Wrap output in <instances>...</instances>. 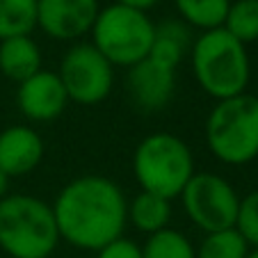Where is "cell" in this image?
I'll return each mask as SVG.
<instances>
[{"instance_id": "cell-2", "label": "cell", "mask_w": 258, "mask_h": 258, "mask_svg": "<svg viewBox=\"0 0 258 258\" xmlns=\"http://www.w3.org/2000/svg\"><path fill=\"white\" fill-rule=\"evenodd\" d=\"M190 67L197 85L215 101L244 94L251 80L247 46L224 28L197 34L190 48Z\"/></svg>"}, {"instance_id": "cell-19", "label": "cell", "mask_w": 258, "mask_h": 258, "mask_svg": "<svg viewBox=\"0 0 258 258\" xmlns=\"http://www.w3.org/2000/svg\"><path fill=\"white\" fill-rule=\"evenodd\" d=\"M249 244L242 238L235 226L213 233H204L199 247H197V258H247Z\"/></svg>"}, {"instance_id": "cell-21", "label": "cell", "mask_w": 258, "mask_h": 258, "mask_svg": "<svg viewBox=\"0 0 258 258\" xmlns=\"http://www.w3.org/2000/svg\"><path fill=\"white\" fill-rule=\"evenodd\" d=\"M235 229L242 233L247 244L251 249H258V190L249 192L240 199V210H238V222Z\"/></svg>"}, {"instance_id": "cell-10", "label": "cell", "mask_w": 258, "mask_h": 258, "mask_svg": "<svg viewBox=\"0 0 258 258\" xmlns=\"http://www.w3.org/2000/svg\"><path fill=\"white\" fill-rule=\"evenodd\" d=\"M69 105V96L57 71L41 69L16 87V107L28 121L48 123L62 117Z\"/></svg>"}, {"instance_id": "cell-18", "label": "cell", "mask_w": 258, "mask_h": 258, "mask_svg": "<svg viewBox=\"0 0 258 258\" xmlns=\"http://www.w3.org/2000/svg\"><path fill=\"white\" fill-rule=\"evenodd\" d=\"M222 28L238 39L240 44L249 46L258 41V0H231L229 12Z\"/></svg>"}, {"instance_id": "cell-14", "label": "cell", "mask_w": 258, "mask_h": 258, "mask_svg": "<svg viewBox=\"0 0 258 258\" xmlns=\"http://www.w3.org/2000/svg\"><path fill=\"white\" fill-rule=\"evenodd\" d=\"M192 41H195V32L190 25H185L180 19L162 21L156 25V37H153L149 57L178 71L185 55H190Z\"/></svg>"}, {"instance_id": "cell-1", "label": "cell", "mask_w": 258, "mask_h": 258, "mask_svg": "<svg viewBox=\"0 0 258 258\" xmlns=\"http://www.w3.org/2000/svg\"><path fill=\"white\" fill-rule=\"evenodd\" d=\"M59 240L83 251H98L121 238L128 226V199L117 180L85 174L69 180L53 204Z\"/></svg>"}, {"instance_id": "cell-24", "label": "cell", "mask_w": 258, "mask_h": 258, "mask_svg": "<svg viewBox=\"0 0 258 258\" xmlns=\"http://www.w3.org/2000/svg\"><path fill=\"white\" fill-rule=\"evenodd\" d=\"M10 180H12L10 176H7L5 171L0 169V201H3L7 195H10Z\"/></svg>"}, {"instance_id": "cell-9", "label": "cell", "mask_w": 258, "mask_h": 258, "mask_svg": "<svg viewBox=\"0 0 258 258\" xmlns=\"http://www.w3.org/2000/svg\"><path fill=\"white\" fill-rule=\"evenodd\" d=\"M98 0H37V28L55 41H78L92 32Z\"/></svg>"}, {"instance_id": "cell-22", "label": "cell", "mask_w": 258, "mask_h": 258, "mask_svg": "<svg viewBox=\"0 0 258 258\" xmlns=\"http://www.w3.org/2000/svg\"><path fill=\"white\" fill-rule=\"evenodd\" d=\"M96 258H142V247L131 238H117L96 251Z\"/></svg>"}, {"instance_id": "cell-16", "label": "cell", "mask_w": 258, "mask_h": 258, "mask_svg": "<svg viewBox=\"0 0 258 258\" xmlns=\"http://www.w3.org/2000/svg\"><path fill=\"white\" fill-rule=\"evenodd\" d=\"M229 5L231 0H174L178 19L199 32L222 28Z\"/></svg>"}, {"instance_id": "cell-11", "label": "cell", "mask_w": 258, "mask_h": 258, "mask_svg": "<svg viewBox=\"0 0 258 258\" xmlns=\"http://www.w3.org/2000/svg\"><path fill=\"white\" fill-rule=\"evenodd\" d=\"M126 89L137 110L146 114L160 112L171 103L176 92V69L146 57L128 69Z\"/></svg>"}, {"instance_id": "cell-7", "label": "cell", "mask_w": 258, "mask_h": 258, "mask_svg": "<svg viewBox=\"0 0 258 258\" xmlns=\"http://www.w3.org/2000/svg\"><path fill=\"white\" fill-rule=\"evenodd\" d=\"M178 199L192 224L204 233H213L235 226L242 197L224 176L201 171L192 176Z\"/></svg>"}, {"instance_id": "cell-23", "label": "cell", "mask_w": 258, "mask_h": 258, "mask_svg": "<svg viewBox=\"0 0 258 258\" xmlns=\"http://www.w3.org/2000/svg\"><path fill=\"white\" fill-rule=\"evenodd\" d=\"M119 5H126V7H133V10H140V12H149L160 3V0H114Z\"/></svg>"}, {"instance_id": "cell-6", "label": "cell", "mask_w": 258, "mask_h": 258, "mask_svg": "<svg viewBox=\"0 0 258 258\" xmlns=\"http://www.w3.org/2000/svg\"><path fill=\"white\" fill-rule=\"evenodd\" d=\"M89 34V44L114 69H131L149 57L156 37V23L146 12L112 3L101 7Z\"/></svg>"}, {"instance_id": "cell-15", "label": "cell", "mask_w": 258, "mask_h": 258, "mask_svg": "<svg viewBox=\"0 0 258 258\" xmlns=\"http://www.w3.org/2000/svg\"><path fill=\"white\" fill-rule=\"evenodd\" d=\"M171 222V201L165 197L151 195V192H137L128 201V224L144 233L146 238L158 231L169 229Z\"/></svg>"}, {"instance_id": "cell-12", "label": "cell", "mask_w": 258, "mask_h": 258, "mask_svg": "<svg viewBox=\"0 0 258 258\" xmlns=\"http://www.w3.org/2000/svg\"><path fill=\"white\" fill-rule=\"evenodd\" d=\"M44 137L25 123L7 126L0 133V169L10 178L28 176L44 160Z\"/></svg>"}, {"instance_id": "cell-20", "label": "cell", "mask_w": 258, "mask_h": 258, "mask_svg": "<svg viewBox=\"0 0 258 258\" xmlns=\"http://www.w3.org/2000/svg\"><path fill=\"white\" fill-rule=\"evenodd\" d=\"M142 258H197V247L178 229H165L149 235L142 244Z\"/></svg>"}, {"instance_id": "cell-17", "label": "cell", "mask_w": 258, "mask_h": 258, "mask_svg": "<svg viewBox=\"0 0 258 258\" xmlns=\"http://www.w3.org/2000/svg\"><path fill=\"white\" fill-rule=\"evenodd\" d=\"M37 28V0H0V41L32 34Z\"/></svg>"}, {"instance_id": "cell-4", "label": "cell", "mask_w": 258, "mask_h": 258, "mask_svg": "<svg viewBox=\"0 0 258 258\" xmlns=\"http://www.w3.org/2000/svg\"><path fill=\"white\" fill-rule=\"evenodd\" d=\"M133 174L142 192L174 201L185 190L195 171V156L183 137L174 133H151L133 151Z\"/></svg>"}, {"instance_id": "cell-5", "label": "cell", "mask_w": 258, "mask_h": 258, "mask_svg": "<svg viewBox=\"0 0 258 258\" xmlns=\"http://www.w3.org/2000/svg\"><path fill=\"white\" fill-rule=\"evenodd\" d=\"M206 144L219 162L249 165L258 158V96L240 94L215 101L206 117Z\"/></svg>"}, {"instance_id": "cell-13", "label": "cell", "mask_w": 258, "mask_h": 258, "mask_svg": "<svg viewBox=\"0 0 258 258\" xmlns=\"http://www.w3.org/2000/svg\"><path fill=\"white\" fill-rule=\"evenodd\" d=\"M41 48L32 39V34L7 37L0 41V73L12 83H23L41 69Z\"/></svg>"}, {"instance_id": "cell-8", "label": "cell", "mask_w": 258, "mask_h": 258, "mask_svg": "<svg viewBox=\"0 0 258 258\" xmlns=\"http://www.w3.org/2000/svg\"><path fill=\"white\" fill-rule=\"evenodd\" d=\"M57 76L69 103L98 105L114 87V67L92 44H73L59 62Z\"/></svg>"}, {"instance_id": "cell-25", "label": "cell", "mask_w": 258, "mask_h": 258, "mask_svg": "<svg viewBox=\"0 0 258 258\" xmlns=\"http://www.w3.org/2000/svg\"><path fill=\"white\" fill-rule=\"evenodd\" d=\"M247 258H258V249H249Z\"/></svg>"}, {"instance_id": "cell-3", "label": "cell", "mask_w": 258, "mask_h": 258, "mask_svg": "<svg viewBox=\"0 0 258 258\" xmlns=\"http://www.w3.org/2000/svg\"><path fill=\"white\" fill-rule=\"evenodd\" d=\"M59 242L50 204L34 195L0 201V249L10 258H50Z\"/></svg>"}]
</instances>
